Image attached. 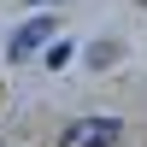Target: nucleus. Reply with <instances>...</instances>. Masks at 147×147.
I'll list each match as a JSON object with an SVG mask.
<instances>
[{
	"label": "nucleus",
	"mask_w": 147,
	"mask_h": 147,
	"mask_svg": "<svg viewBox=\"0 0 147 147\" xmlns=\"http://www.w3.org/2000/svg\"><path fill=\"white\" fill-rule=\"evenodd\" d=\"M118 136H124L118 118H82V124H71L65 136H59V147H112Z\"/></svg>",
	"instance_id": "f257e3e1"
},
{
	"label": "nucleus",
	"mask_w": 147,
	"mask_h": 147,
	"mask_svg": "<svg viewBox=\"0 0 147 147\" xmlns=\"http://www.w3.org/2000/svg\"><path fill=\"white\" fill-rule=\"evenodd\" d=\"M141 6H147V0H141Z\"/></svg>",
	"instance_id": "20e7f679"
},
{
	"label": "nucleus",
	"mask_w": 147,
	"mask_h": 147,
	"mask_svg": "<svg viewBox=\"0 0 147 147\" xmlns=\"http://www.w3.org/2000/svg\"><path fill=\"white\" fill-rule=\"evenodd\" d=\"M53 30H59L53 18H30V24H24L18 35H12V47H6V53H12V59H24V53H35V47H47V35H53Z\"/></svg>",
	"instance_id": "f03ea898"
},
{
	"label": "nucleus",
	"mask_w": 147,
	"mask_h": 147,
	"mask_svg": "<svg viewBox=\"0 0 147 147\" xmlns=\"http://www.w3.org/2000/svg\"><path fill=\"white\" fill-rule=\"evenodd\" d=\"M35 6H47V0H35Z\"/></svg>",
	"instance_id": "7ed1b4c3"
}]
</instances>
